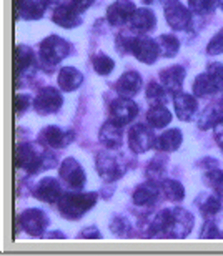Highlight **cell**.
Segmentation results:
<instances>
[{
	"label": "cell",
	"mask_w": 223,
	"mask_h": 256,
	"mask_svg": "<svg viewBox=\"0 0 223 256\" xmlns=\"http://www.w3.org/2000/svg\"><path fill=\"white\" fill-rule=\"evenodd\" d=\"M164 163H162L158 158H154V162L150 163V166L146 168V175L150 173V176H152V180H155L156 176H160L162 173H164Z\"/></svg>",
	"instance_id": "obj_41"
},
{
	"label": "cell",
	"mask_w": 223,
	"mask_h": 256,
	"mask_svg": "<svg viewBox=\"0 0 223 256\" xmlns=\"http://www.w3.org/2000/svg\"><path fill=\"white\" fill-rule=\"evenodd\" d=\"M116 94L120 96H125V98H130V96L136 95V92L142 88V76L136 72H125L124 75L116 80Z\"/></svg>",
	"instance_id": "obj_20"
},
{
	"label": "cell",
	"mask_w": 223,
	"mask_h": 256,
	"mask_svg": "<svg viewBox=\"0 0 223 256\" xmlns=\"http://www.w3.org/2000/svg\"><path fill=\"white\" fill-rule=\"evenodd\" d=\"M174 104H175V114L182 122H190L195 116L196 110H198V102L194 95L188 94H182L178 92L174 96Z\"/></svg>",
	"instance_id": "obj_16"
},
{
	"label": "cell",
	"mask_w": 223,
	"mask_h": 256,
	"mask_svg": "<svg viewBox=\"0 0 223 256\" xmlns=\"http://www.w3.org/2000/svg\"><path fill=\"white\" fill-rule=\"evenodd\" d=\"M80 238H85V240H100L102 238V234H100V232L95 226H88V228H85L82 233H80Z\"/></svg>",
	"instance_id": "obj_43"
},
{
	"label": "cell",
	"mask_w": 223,
	"mask_h": 256,
	"mask_svg": "<svg viewBox=\"0 0 223 256\" xmlns=\"http://www.w3.org/2000/svg\"><path fill=\"white\" fill-rule=\"evenodd\" d=\"M135 10L136 7L132 0H116L107 8V20L115 27H120V25L130 22Z\"/></svg>",
	"instance_id": "obj_13"
},
{
	"label": "cell",
	"mask_w": 223,
	"mask_h": 256,
	"mask_svg": "<svg viewBox=\"0 0 223 256\" xmlns=\"http://www.w3.org/2000/svg\"><path fill=\"white\" fill-rule=\"evenodd\" d=\"M146 122L152 128H164L172 122V114L164 104L152 105L146 114Z\"/></svg>",
	"instance_id": "obj_26"
},
{
	"label": "cell",
	"mask_w": 223,
	"mask_h": 256,
	"mask_svg": "<svg viewBox=\"0 0 223 256\" xmlns=\"http://www.w3.org/2000/svg\"><path fill=\"white\" fill-rule=\"evenodd\" d=\"M220 5H222V8H223V0H220Z\"/></svg>",
	"instance_id": "obj_45"
},
{
	"label": "cell",
	"mask_w": 223,
	"mask_h": 256,
	"mask_svg": "<svg viewBox=\"0 0 223 256\" xmlns=\"http://www.w3.org/2000/svg\"><path fill=\"white\" fill-rule=\"evenodd\" d=\"M156 25V17L150 8H136L130 18V27L140 34L150 32Z\"/></svg>",
	"instance_id": "obj_22"
},
{
	"label": "cell",
	"mask_w": 223,
	"mask_h": 256,
	"mask_svg": "<svg viewBox=\"0 0 223 256\" xmlns=\"http://www.w3.org/2000/svg\"><path fill=\"white\" fill-rule=\"evenodd\" d=\"M64 104V96L58 90L52 88V86H47V88H42L38 92V95L35 96L34 100V106L37 110V114L40 115H50L55 114V112L60 110V106Z\"/></svg>",
	"instance_id": "obj_9"
},
{
	"label": "cell",
	"mask_w": 223,
	"mask_h": 256,
	"mask_svg": "<svg viewBox=\"0 0 223 256\" xmlns=\"http://www.w3.org/2000/svg\"><path fill=\"white\" fill-rule=\"evenodd\" d=\"M52 20L64 28H75L77 25L82 24V17H80V14L75 12L68 4L58 5V7L54 10Z\"/></svg>",
	"instance_id": "obj_21"
},
{
	"label": "cell",
	"mask_w": 223,
	"mask_h": 256,
	"mask_svg": "<svg viewBox=\"0 0 223 256\" xmlns=\"http://www.w3.org/2000/svg\"><path fill=\"white\" fill-rule=\"evenodd\" d=\"M206 52H208L210 55L223 54V28L208 42V45H206Z\"/></svg>",
	"instance_id": "obj_38"
},
{
	"label": "cell",
	"mask_w": 223,
	"mask_h": 256,
	"mask_svg": "<svg viewBox=\"0 0 223 256\" xmlns=\"http://www.w3.org/2000/svg\"><path fill=\"white\" fill-rule=\"evenodd\" d=\"M185 74H186L185 68L180 65H174V66H168V68L162 70L160 72V80H162L164 88L168 92V94L176 95L182 90V85H184Z\"/></svg>",
	"instance_id": "obj_15"
},
{
	"label": "cell",
	"mask_w": 223,
	"mask_h": 256,
	"mask_svg": "<svg viewBox=\"0 0 223 256\" xmlns=\"http://www.w3.org/2000/svg\"><path fill=\"white\" fill-rule=\"evenodd\" d=\"M98 138L108 150H116L118 146H122V142H124V130H122V125L115 124L114 120L105 122L102 128H100Z\"/></svg>",
	"instance_id": "obj_18"
},
{
	"label": "cell",
	"mask_w": 223,
	"mask_h": 256,
	"mask_svg": "<svg viewBox=\"0 0 223 256\" xmlns=\"http://www.w3.org/2000/svg\"><path fill=\"white\" fill-rule=\"evenodd\" d=\"M162 193V186H158V183L155 180H152L148 183H144L135 190L134 193V203L138 206H152L158 202Z\"/></svg>",
	"instance_id": "obj_19"
},
{
	"label": "cell",
	"mask_w": 223,
	"mask_h": 256,
	"mask_svg": "<svg viewBox=\"0 0 223 256\" xmlns=\"http://www.w3.org/2000/svg\"><path fill=\"white\" fill-rule=\"evenodd\" d=\"M114 60H112L108 55L105 54H97L94 57V68L97 72L98 75H108L112 74V70H114Z\"/></svg>",
	"instance_id": "obj_34"
},
{
	"label": "cell",
	"mask_w": 223,
	"mask_h": 256,
	"mask_svg": "<svg viewBox=\"0 0 223 256\" xmlns=\"http://www.w3.org/2000/svg\"><path fill=\"white\" fill-rule=\"evenodd\" d=\"M162 192H164L165 198L170 200V202H182L185 198L184 186L176 180H165L162 183Z\"/></svg>",
	"instance_id": "obj_30"
},
{
	"label": "cell",
	"mask_w": 223,
	"mask_h": 256,
	"mask_svg": "<svg viewBox=\"0 0 223 256\" xmlns=\"http://www.w3.org/2000/svg\"><path fill=\"white\" fill-rule=\"evenodd\" d=\"M156 44H158L160 55L166 58L176 55V52H178V48H180V42L175 35H160V37L156 38Z\"/></svg>",
	"instance_id": "obj_28"
},
{
	"label": "cell",
	"mask_w": 223,
	"mask_h": 256,
	"mask_svg": "<svg viewBox=\"0 0 223 256\" xmlns=\"http://www.w3.org/2000/svg\"><path fill=\"white\" fill-rule=\"evenodd\" d=\"M192 228H194V216H192V213L185 212L182 208H175L168 228L165 230L162 236L184 240L192 233Z\"/></svg>",
	"instance_id": "obj_6"
},
{
	"label": "cell",
	"mask_w": 223,
	"mask_h": 256,
	"mask_svg": "<svg viewBox=\"0 0 223 256\" xmlns=\"http://www.w3.org/2000/svg\"><path fill=\"white\" fill-rule=\"evenodd\" d=\"M165 92L166 90L160 84H156V82H150L148 86H146V100H148L152 105L165 104V100H166Z\"/></svg>",
	"instance_id": "obj_32"
},
{
	"label": "cell",
	"mask_w": 223,
	"mask_h": 256,
	"mask_svg": "<svg viewBox=\"0 0 223 256\" xmlns=\"http://www.w3.org/2000/svg\"><path fill=\"white\" fill-rule=\"evenodd\" d=\"M206 182H208V185L214 188L216 194H220L223 196V172L222 170H210L206 173Z\"/></svg>",
	"instance_id": "obj_36"
},
{
	"label": "cell",
	"mask_w": 223,
	"mask_h": 256,
	"mask_svg": "<svg viewBox=\"0 0 223 256\" xmlns=\"http://www.w3.org/2000/svg\"><path fill=\"white\" fill-rule=\"evenodd\" d=\"M34 65V54L32 50L25 45H18L15 48V66H17V78H20L25 72H28L30 66Z\"/></svg>",
	"instance_id": "obj_27"
},
{
	"label": "cell",
	"mask_w": 223,
	"mask_h": 256,
	"mask_svg": "<svg viewBox=\"0 0 223 256\" xmlns=\"http://www.w3.org/2000/svg\"><path fill=\"white\" fill-rule=\"evenodd\" d=\"M97 170H98V175L102 180L115 182L124 176L125 165L118 155L105 150V152H100L97 156Z\"/></svg>",
	"instance_id": "obj_5"
},
{
	"label": "cell",
	"mask_w": 223,
	"mask_h": 256,
	"mask_svg": "<svg viewBox=\"0 0 223 256\" xmlns=\"http://www.w3.org/2000/svg\"><path fill=\"white\" fill-rule=\"evenodd\" d=\"M60 178L74 190L82 188L85 185V180H87L84 168L80 166V163L75 158H65L62 162V165H60Z\"/></svg>",
	"instance_id": "obj_12"
},
{
	"label": "cell",
	"mask_w": 223,
	"mask_h": 256,
	"mask_svg": "<svg viewBox=\"0 0 223 256\" xmlns=\"http://www.w3.org/2000/svg\"><path fill=\"white\" fill-rule=\"evenodd\" d=\"M198 206H200L202 214H204L206 220H210L222 210V200L218 196H215V194H205L204 200L198 203Z\"/></svg>",
	"instance_id": "obj_29"
},
{
	"label": "cell",
	"mask_w": 223,
	"mask_h": 256,
	"mask_svg": "<svg viewBox=\"0 0 223 256\" xmlns=\"http://www.w3.org/2000/svg\"><path fill=\"white\" fill-rule=\"evenodd\" d=\"M218 236H220V233H218V230H216V226L210 222V220H206L205 226L202 228L200 238H204V240H215V238H218Z\"/></svg>",
	"instance_id": "obj_39"
},
{
	"label": "cell",
	"mask_w": 223,
	"mask_h": 256,
	"mask_svg": "<svg viewBox=\"0 0 223 256\" xmlns=\"http://www.w3.org/2000/svg\"><path fill=\"white\" fill-rule=\"evenodd\" d=\"M110 228L116 236H128L132 232V224L126 222V218L124 216H116L114 222H112Z\"/></svg>",
	"instance_id": "obj_37"
},
{
	"label": "cell",
	"mask_w": 223,
	"mask_h": 256,
	"mask_svg": "<svg viewBox=\"0 0 223 256\" xmlns=\"http://www.w3.org/2000/svg\"><path fill=\"white\" fill-rule=\"evenodd\" d=\"M128 145L132 148V152L145 153L152 146H155V136L150 128H146L144 124H136L128 132Z\"/></svg>",
	"instance_id": "obj_11"
},
{
	"label": "cell",
	"mask_w": 223,
	"mask_h": 256,
	"mask_svg": "<svg viewBox=\"0 0 223 256\" xmlns=\"http://www.w3.org/2000/svg\"><path fill=\"white\" fill-rule=\"evenodd\" d=\"M55 163H57V158L54 153L42 152L37 145H32V143H20L15 148V165L30 175H35L44 168L54 166Z\"/></svg>",
	"instance_id": "obj_1"
},
{
	"label": "cell",
	"mask_w": 223,
	"mask_h": 256,
	"mask_svg": "<svg viewBox=\"0 0 223 256\" xmlns=\"http://www.w3.org/2000/svg\"><path fill=\"white\" fill-rule=\"evenodd\" d=\"M30 105V96L28 95H24V94H17L15 95V112L18 115H22L25 110L28 108Z\"/></svg>",
	"instance_id": "obj_40"
},
{
	"label": "cell",
	"mask_w": 223,
	"mask_h": 256,
	"mask_svg": "<svg viewBox=\"0 0 223 256\" xmlns=\"http://www.w3.org/2000/svg\"><path fill=\"white\" fill-rule=\"evenodd\" d=\"M70 54V44L57 35H50L40 44V62L45 68L55 66Z\"/></svg>",
	"instance_id": "obj_4"
},
{
	"label": "cell",
	"mask_w": 223,
	"mask_h": 256,
	"mask_svg": "<svg viewBox=\"0 0 223 256\" xmlns=\"http://www.w3.org/2000/svg\"><path fill=\"white\" fill-rule=\"evenodd\" d=\"M84 82V75L75 66H64L58 74V86L64 92L77 90Z\"/></svg>",
	"instance_id": "obj_23"
},
{
	"label": "cell",
	"mask_w": 223,
	"mask_h": 256,
	"mask_svg": "<svg viewBox=\"0 0 223 256\" xmlns=\"http://www.w3.org/2000/svg\"><path fill=\"white\" fill-rule=\"evenodd\" d=\"M18 223L30 236H42L45 228L48 226V218L42 210L30 208L18 216Z\"/></svg>",
	"instance_id": "obj_8"
},
{
	"label": "cell",
	"mask_w": 223,
	"mask_h": 256,
	"mask_svg": "<svg viewBox=\"0 0 223 256\" xmlns=\"http://www.w3.org/2000/svg\"><path fill=\"white\" fill-rule=\"evenodd\" d=\"M164 12H165L166 22L175 30H184L188 27L192 22L190 10L186 8L180 0H165Z\"/></svg>",
	"instance_id": "obj_7"
},
{
	"label": "cell",
	"mask_w": 223,
	"mask_h": 256,
	"mask_svg": "<svg viewBox=\"0 0 223 256\" xmlns=\"http://www.w3.org/2000/svg\"><path fill=\"white\" fill-rule=\"evenodd\" d=\"M220 0H188V5H190V10L198 15H205V14H210L218 7Z\"/></svg>",
	"instance_id": "obj_33"
},
{
	"label": "cell",
	"mask_w": 223,
	"mask_h": 256,
	"mask_svg": "<svg viewBox=\"0 0 223 256\" xmlns=\"http://www.w3.org/2000/svg\"><path fill=\"white\" fill-rule=\"evenodd\" d=\"M74 138V133L72 132H67V130H62L58 126H47L44 128V132L40 133V142L47 146H52V148H64L67 146Z\"/></svg>",
	"instance_id": "obj_17"
},
{
	"label": "cell",
	"mask_w": 223,
	"mask_h": 256,
	"mask_svg": "<svg viewBox=\"0 0 223 256\" xmlns=\"http://www.w3.org/2000/svg\"><path fill=\"white\" fill-rule=\"evenodd\" d=\"M182 140H184L182 132L178 128H172V130L162 133L158 138H155V148L160 152H175L182 145Z\"/></svg>",
	"instance_id": "obj_24"
},
{
	"label": "cell",
	"mask_w": 223,
	"mask_h": 256,
	"mask_svg": "<svg viewBox=\"0 0 223 256\" xmlns=\"http://www.w3.org/2000/svg\"><path fill=\"white\" fill-rule=\"evenodd\" d=\"M210 80L214 82L216 94H223V65L222 64H210L206 68Z\"/></svg>",
	"instance_id": "obj_35"
},
{
	"label": "cell",
	"mask_w": 223,
	"mask_h": 256,
	"mask_svg": "<svg viewBox=\"0 0 223 256\" xmlns=\"http://www.w3.org/2000/svg\"><path fill=\"white\" fill-rule=\"evenodd\" d=\"M223 122V100L218 104H214L206 108L200 116L198 126L202 130H210V128L218 126Z\"/></svg>",
	"instance_id": "obj_25"
},
{
	"label": "cell",
	"mask_w": 223,
	"mask_h": 256,
	"mask_svg": "<svg viewBox=\"0 0 223 256\" xmlns=\"http://www.w3.org/2000/svg\"><path fill=\"white\" fill-rule=\"evenodd\" d=\"M138 115V105L135 102H132L130 98L120 96L112 102L110 105V120H114L118 125H126L132 120H135V116Z\"/></svg>",
	"instance_id": "obj_10"
},
{
	"label": "cell",
	"mask_w": 223,
	"mask_h": 256,
	"mask_svg": "<svg viewBox=\"0 0 223 256\" xmlns=\"http://www.w3.org/2000/svg\"><path fill=\"white\" fill-rule=\"evenodd\" d=\"M97 193H64L58 200V212L67 220H78L97 204Z\"/></svg>",
	"instance_id": "obj_3"
},
{
	"label": "cell",
	"mask_w": 223,
	"mask_h": 256,
	"mask_svg": "<svg viewBox=\"0 0 223 256\" xmlns=\"http://www.w3.org/2000/svg\"><path fill=\"white\" fill-rule=\"evenodd\" d=\"M144 2H145V4H154L155 0H144Z\"/></svg>",
	"instance_id": "obj_44"
},
{
	"label": "cell",
	"mask_w": 223,
	"mask_h": 256,
	"mask_svg": "<svg viewBox=\"0 0 223 256\" xmlns=\"http://www.w3.org/2000/svg\"><path fill=\"white\" fill-rule=\"evenodd\" d=\"M194 94L196 96H208V95H214L216 94L215 86H214V82L210 80L208 74H202L195 78V84H194Z\"/></svg>",
	"instance_id": "obj_31"
},
{
	"label": "cell",
	"mask_w": 223,
	"mask_h": 256,
	"mask_svg": "<svg viewBox=\"0 0 223 256\" xmlns=\"http://www.w3.org/2000/svg\"><path fill=\"white\" fill-rule=\"evenodd\" d=\"M62 186L60 183L52 176H47L44 180H40L37 183V186L34 188V196L38 198L40 202L45 203H57L60 198H62Z\"/></svg>",
	"instance_id": "obj_14"
},
{
	"label": "cell",
	"mask_w": 223,
	"mask_h": 256,
	"mask_svg": "<svg viewBox=\"0 0 223 256\" xmlns=\"http://www.w3.org/2000/svg\"><path fill=\"white\" fill-rule=\"evenodd\" d=\"M94 4V0H70L68 5L72 7L77 14H84L90 5Z\"/></svg>",
	"instance_id": "obj_42"
},
{
	"label": "cell",
	"mask_w": 223,
	"mask_h": 256,
	"mask_svg": "<svg viewBox=\"0 0 223 256\" xmlns=\"http://www.w3.org/2000/svg\"><path fill=\"white\" fill-rule=\"evenodd\" d=\"M116 48L122 54L128 52L134 55L135 58H138L144 64H155V60L158 58L160 50L156 40H152L148 37H126V35H118L116 37Z\"/></svg>",
	"instance_id": "obj_2"
}]
</instances>
